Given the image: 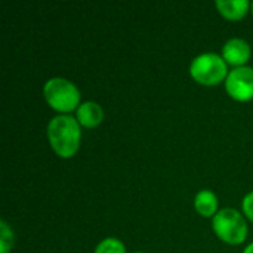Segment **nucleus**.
I'll use <instances>...</instances> for the list:
<instances>
[{
  "instance_id": "4468645a",
  "label": "nucleus",
  "mask_w": 253,
  "mask_h": 253,
  "mask_svg": "<svg viewBox=\"0 0 253 253\" xmlns=\"http://www.w3.org/2000/svg\"><path fill=\"white\" fill-rule=\"evenodd\" d=\"M252 13H253V3H252Z\"/></svg>"
},
{
  "instance_id": "7ed1b4c3",
  "label": "nucleus",
  "mask_w": 253,
  "mask_h": 253,
  "mask_svg": "<svg viewBox=\"0 0 253 253\" xmlns=\"http://www.w3.org/2000/svg\"><path fill=\"white\" fill-rule=\"evenodd\" d=\"M190 74L197 83L205 86H215L227 79L228 68L222 56L208 52L193 59L190 64Z\"/></svg>"
},
{
  "instance_id": "39448f33",
  "label": "nucleus",
  "mask_w": 253,
  "mask_h": 253,
  "mask_svg": "<svg viewBox=\"0 0 253 253\" xmlns=\"http://www.w3.org/2000/svg\"><path fill=\"white\" fill-rule=\"evenodd\" d=\"M225 89L228 95L240 102L253 99V68L237 67L228 73L225 79Z\"/></svg>"
},
{
  "instance_id": "1a4fd4ad",
  "label": "nucleus",
  "mask_w": 253,
  "mask_h": 253,
  "mask_svg": "<svg viewBox=\"0 0 253 253\" xmlns=\"http://www.w3.org/2000/svg\"><path fill=\"white\" fill-rule=\"evenodd\" d=\"M194 208L205 218L215 216L218 213L216 212V209H218V199H216V196L211 190H202V191L197 193V196L194 199Z\"/></svg>"
},
{
  "instance_id": "0eeeda50",
  "label": "nucleus",
  "mask_w": 253,
  "mask_h": 253,
  "mask_svg": "<svg viewBox=\"0 0 253 253\" xmlns=\"http://www.w3.org/2000/svg\"><path fill=\"white\" fill-rule=\"evenodd\" d=\"M76 119L80 123V126L95 127V126H98L102 122L104 111H102L99 104H96L93 101H87V102L80 104V107L77 108Z\"/></svg>"
},
{
  "instance_id": "9d476101",
  "label": "nucleus",
  "mask_w": 253,
  "mask_h": 253,
  "mask_svg": "<svg viewBox=\"0 0 253 253\" xmlns=\"http://www.w3.org/2000/svg\"><path fill=\"white\" fill-rule=\"evenodd\" d=\"M95 253H126V249L120 240L108 237L96 246Z\"/></svg>"
},
{
  "instance_id": "9b49d317",
  "label": "nucleus",
  "mask_w": 253,
  "mask_h": 253,
  "mask_svg": "<svg viewBox=\"0 0 253 253\" xmlns=\"http://www.w3.org/2000/svg\"><path fill=\"white\" fill-rule=\"evenodd\" d=\"M13 245V233L10 227L1 221L0 222V253H9Z\"/></svg>"
},
{
  "instance_id": "f8f14e48",
  "label": "nucleus",
  "mask_w": 253,
  "mask_h": 253,
  "mask_svg": "<svg viewBox=\"0 0 253 253\" xmlns=\"http://www.w3.org/2000/svg\"><path fill=\"white\" fill-rule=\"evenodd\" d=\"M243 212L246 213V216L253 222V191H251L243 199Z\"/></svg>"
},
{
  "instance_id": "2eb2a0df",
  "label": "nucleus",
  "mask_w": 253,
  "mask_h": 253,
  "mask_svg": "<svg viewBox=\"0 0 253 253\" xmlns=\"http://www.w3.org/2000/svg\"><path fill=\"white\" fill-rule=\"evenodd\" d=\"M135 253H142V252H135Z\"/></svg>"
},
{
  "instance_id": "6e6552de",
  "label": "nucleus",
  "mask_w": 253,
  "mask_h": 253,
  "mask_svg": "<svg viewBox=\"0 0 253 253\" xmlns=\"http://www.w3.org/2000/svg\"><path fill=\"white\" fill-rule=\"evenodd\" d=\"M216 7L227 19H242L249 9L248 0H218Z\"/></svg>"
},
{
  "instance_id": "423d86ee",
  "label": "nucleus",
  "mask_w": 253,
  "mask_h": 253,
  "mask_svg": "<svg viewBox=\"0 0 253 253\" xmlns=\"http://www.w3.org/2000/svg\"><path fill=\"white\" fill-rule=\"evenodd\" d=\"M251 46L246 40L243 39H230L224 47H222V58L225 59L227 64L237 67H245V64L249 61L251 58Z\"/></svg>"
},
{
  "instance_id": "f03ea898",
  "label": "nucleus",
  "mask_w": 253,
  "mask_h": 253,
  "mask_svg": "<svg viewBox=\"0 0 253 253\" xmlns=\"http://www.w3.org/2000/svg\"><path fill=\"white\" fill-rule=\"evenodd\" d=\"M46 102L59 113H70L80 107V92L74 83L67 79L53 77L43 86Z\"/></svg>"
},
{
  "instance_id": "ddd939ff",
  "label": "nucleus",
  "mask_w": 253,
  "mask_h": 253,
  "mask_svg": "<svg viewBox=\"0 0 253 253\" xmlns=\"http://www.w3.org/2000/svg\"><path fill=\"white\" fill-rule=\"evenodd\" d=\"M243 253H253V243H251V245L245 249V252Z\"/></svg>"
},
{
  "instance_id": "20e7f679",
  "label": "nucleus",
  "mask_w": 253,
  "mask_h": 253,
  "mask_svg": "<svg viewBox=\"0 0 253 253\" xmlns=\"http://www.w3.org/2000/svg\"><path fill=\"white\" fill-rule=\"evenodd\" d=\"M215 234L228 245H242L248 236V224L236 209L219 211L212 221Z\"/></svg>"
},
{
  "instance_id": "f257e3e1",
  "label": "nucleus",
  "mask_w": 253,
  "mask_h": 253,
  "mask_svg": "<svg viewBox=\"0 0 253 253\" xmlns=\"http://www.w3.org/2000/svg\"><path fill=\"white\" fill-rule=\"evenodd\" d=\"M80 123L71 116H55L47 125V138L53 151L62 157H73L80 147Z\"/></svg>"
}]
</instances>
